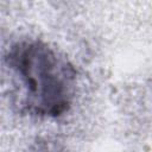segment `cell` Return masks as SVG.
I'll return each instance as SVG.
<instances>
[{
    "mask_svg": "<svg viewBox=\"0 0 152 152\" xmlns=\"http://www.w3.org/2000/svg\"><path fill=\"white\" fill-rule=\"evenodd\" d=\"M4 65L20 113L57 119L71 109L78 75L74 63L58 49L38 38H24L7 49Z\"/></svg>",
    "mask_w": 152,
    "mask_h": 152,
    "instance_id": "obj_1",
    "label": "cell"
}]
</instances>
